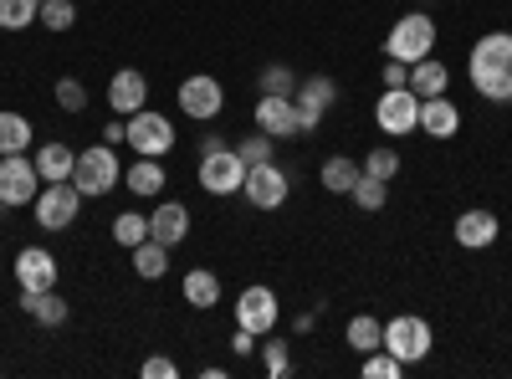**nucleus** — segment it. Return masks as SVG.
Segmentation results:
<instances>
[{"mask_svg": "<svg viewBox=\"0 0 512 379\" xmlns=\"http://www.w3.org/2000/svg\"><path fill=\"white\" fill-rule=\"evenodd\" d=\"M472 88L492 103H512V31H487L472 47Z\"/></svg>", "mask_w": 512, "mask_h": 379, "instance_id": "1", "label": "nucleus"}, {"mask_svg": "<svg viewBox=\"0 0 512 379\" xmlns=\"http://www.w3.org/2000/svg\"><path fill=\"white\" fill-rule=\"evenodd\" d=\"M359 175H364V164H354V159L338 154V159H328V164H323V175H318V180H323V190H333V195H349Z\"/></svg>", "mask_w": 512, "mask_h": 379, "instance_id": "26", "label": "nucleus"}, {"mask_svg": "<svg viewBox=\"0 0 512 379\" xmlns=\"http://www.w3.org/2000/svg\"><path fill=\"white\" fill-rule=\"evenodd\" d=\"M262 364H267L272 379H287V374H292V344H287V339H267V344H262Z\"/></svg>", "mask_w": 512, "mask_h": 379, "instance_id": "34", "label": "nucleus"}, {"mask_svg": "<svg viewBox=\"0 0 512 379\" xmlns=\"http://www.w3.org/2000/svg\"><path fill=\"white\" fill-rule=\"evenodd\" d=\"M21 308H26L41 328H62V323H67V313H72V308L57 298V287H52V292H21Z\"/></svg>", "mask_w": 512, "mask_h": 379, "instance_id": "21", "label": "nucleus"}, {"mask_svg": "<svg viewBox=\"0 0 512 379\" xmlns=\"http://www.w3.org/2000/svg\"><path fill=\"white\" fill-rule=\"evenodd\" d=\"M272 149H277V139H272V134H251V139H241V144H236V154H241L246 164H267V159H272Z\"/></svg>", "mask_w": 512, "mask_h": 379, "instance_id": "38", "label": "nucleus"}, {"mask_svg": "<svg viewBox=\"0 0 512 379\" xmlns=\"http://www.w3.org/2000/svg\"><path fill=\"white\" fill-rule=\"evenodd\" d=\"M31 159H36L41 185H52V180H72V164H77V154H72L67 144H57V139H52V144H41Z\"/></svg>", "mask_w": 512, "mask_h": 379, "instance_id": "20", "label": "nucleus"}, {"mask_svg": "<svg viewBox=\"0 0 512 379\" xmlns=\"http://www.w3.org/2000/svg\"><path fill=\"white\" fill-rule=\"evenodd\" d=\"M287 170H277V164L267 159V164H246V185H241V195L256 205V210H277V205H287Z\"/></svg>", "mask_w": 512, "mask_h": 379, "instance_id": "11", "label": "nucleus"}, {"mask_svg": "<svg viewBox=\"0 0 512 379\" xmlns=\"http://www.w3.org/2000/svg\"><path fill=\"white\" fill-rule=\"evenodd\" d=\"M364 175L395 180V175H400V154H395V149H369V159H364Z\"/></svg>", "mask_w": 512, "mask_h": 379, "instance_id": "36", "label": "nucleus"}, {"mask_svg": "<svg viewBox=\"0 0 512 379\" xmlns=\"http://www.w3.org/2000/svg\"><path fill=\"white\" fill-rule=\"evenodd\" d=\"M262 93H267V98H292V93H297V77H292L287 67H267V72H262Z\"/></svg>", "mask_w": 512, "mask_h": 379, "instance_id": "37", "label": "nucleus"}, {"mask_svg": "<svg viewBox=\"0 0 512 379\" xmlns=\"http://www.w3.org/2000/svg\"><path fill=\"white\" fill-rule=\"evenodd\" d=\"M149 236H154L159 246L175 251V246L190 236V210H185L180 200H164V205L154 210V216H149Z\"/></svg>", "mask_w": 512, "mask_h": 379, "instance_id": "18", "label": "nucleus"}, {"mask_svg": "<svg viewBox=\"0 0 512 379\" xmlns=\"http://www.w3.org/2000/svg\"><path fill=\"white\" fill-rule=\"evenodd\" d=\"M31 149V123L21 113H0V154H26Z\"/></svg>", "mask_w": 512, "mask_h": 379, "instance_id": "27", "label": "nucleus"}, {"mask_svg": "<svg viewBox=\"0 0 512 379\" xmlns=\"http://www.w3.org/2000/svg\"><path fill=\"white\" fill-rule=\"evenodd\" d=\"M123 185L128 190H134V195H159L164 190V164L159 159H134V164H128V170H123Z\"/></svg>", "mask_w": 512, "mask_h": 379, "instance_id": "24", "label": "nucleus"}, {"mask_svg": "<svg viewBox=\"0 0 512 379\" xmlns=\"http://www.w3.org/2000/svg\"><path fill=\"white\" fill-rule=\"evenodd\" d=\"M446 82H451V67L436 62V57H420V62L410 67V93H420V98L446 93Z\"/></svg>", "mask_w": 512, "mask_h": 379, "instance_id": "22", "label": "nucleus"}, {"mask_svg": "<svg viewBox=\"0 0 512 379\" xmlns=\"http://www.w3.org/2000/svg\"><path fill=\"white\" fill-rule=\"evenodd\" d=\"M41 195V175H36V159L26 154H0V205H36Z\"/></svg>", "mask_w": 512, "mask_h": 379, "instance_id": "6", "label": "nucleus"}, {"mask_svg": "<svg viewBox=\"0 0 512 379\" xmlns=\"http://www.w3.org/2000/svg\"><path fill=\"white\" fill-rule=\"evenodd\" d=\"M77 205H82V190L72 180H52V185H41L36 195V226H47V231H67L77 221Z\"/></svg>", "mask_w": 512, "mask_h": 379, "instance_id": "9", "label": "nucleus"}, {"mask_svg": "<svg viewBox=\"0 0 512 379\" xmlns=\"http://www.w3.org/2000/svg\"><path fill=\"white\" fill-rule=\"evenodd\" d=\"M256 129L272 134V139H292V134H303L297 129V103L292 98H256Z\"/></svg>", "mask_w": 512, "mask_h": 379, "instance_id": "16", "label": "nucleus"}, {"mask_svg": "<svg viewBox=\"0 0 512 379\" xmlns=\"http://www.w3.org/2000/svg\"><path fill=\"white\" fill-rule=\"evenodd\" d=\"M436 52V21L425 16V11H410L390 26V36H384V57H395L405 67H415L420 57H431Z\"/></svg>", "mask_w": 512, "mask_h": 379, "instance_id": "2", "label": "nucleus"}, {"mask_svg": "<svg viewBox=\"0 0 512 379\" xmlns=\"http://www.w3.org/2000/svg\"><path fill=\"white\" fill-rule=\"evenodd\" d=\"M128 144H134V154H144V159H164L169 149H175V123H169L164 113H154V108H139L134 118H128Z\"/></svg>", "mask_w": 512, "mask_h": 379, "instance_id": "7", "label": "nucleus"}, {"mask_svg": "<svg viewBox=\"0 0 512 379\" xmlns=\"http://www.w3.org/2000/svg\"><path fill=\"white\" fill-rule=\"evenodd\" d=\"M333 98H338V82H333V77H308V82H297V93H292V103H297V129L313 134L318 123H323V113L333 108Z\"/></svg>", "mask_w": 512, "mask_h": 379, "instance_id": "12", "label": "nucleus"}, {"mask_svg": "<svg viewBox=\"0 0 512 379\" xmlns=\"http://www.w3.org/2000/svg\"><path fill=\"white\" fill-rule=\"evenodd\" d=\"M175 374H180V364H175V359H164V354L144 359V379H175Z\"/></svg>", "mask_w": 512, "mask_h": 379, "instance_id": "39", "label": "nucleus"}, {"mask_svg": "<svg viewBox=\"0 0 512 379\" xmlns=\"http://www.w3.org/2000/svg\"><path fill=\"white\" fill-rule=\"evenodd\" d=\"M41 16V0H0V31H26Z\"/></svg>", "mask_w": 512, "mask_h": 379, "instance_id": "30", "label": "nucleus"}, {"mask_svg": "<svg viewBox=\"0 0 512 379\" xmlns=\"http://www.w3.org/2000/svg\"><path fill=\"white\" fill-rule=\"evenodd\" d=\"M11 272H16V287L21 292H52L57 287V257H52L47 246H21Z\"/></svg>", "mask_w": 512, "mask_h": 379, "instance_id": "13", "label": "nucleus"}, {"mask_svg": "<svg viewBox=\"0 0 512 379\" xmlns=\"http://www.w3.org/2000/svg\"><path fill=\"white\" fill-rule=\"evenodd\" d=\"M374 123H379L390 139L415 134V129H420V93H410V88H384V98L374 103Z\"/></svg>", "mask_w": 512, "mask_h": 379, "instance_id": "5", "label": "nucleus"}, {"mask_svg": "<svg viewBox=\"0 0 512 379\" xmlns=\"http://www.w3.org/2000/svg\"><path fill=\"white\" fill-rule=\"evenodd\" d=\"M226 108V88L210 72H195V77H185L180 82V113L185 118H195V123H210Z\"/></svg>", "mask_w": 512, "mask_h": 379, "instance_id": "10", "label": "nucleus"}, {"mask_svg": "<svg viewBox=\"0 0 512 379\" xmlns=\"http://www.w3.org/2000/svg\"><path fill=\"white\" fill-rule=\"evenodd\" d=\"M103 144H128V118H113L103 129Z\"/></svg>", "mask_w": 512, "mask_h": 379, "instance_id": "42", "label": "nucleus"}, {"mask_svg": "<svg viewBox=\"0 0 512 379\" xmlns=\"http://www.w3.org/2000/svg\"><path fill=\"white\" fill-rule=\"evenodd\" d=\"M349 344H354L359 354H374V349L384 344V323H379V318H369V313L349 318Z\"/></svg>", "mask_w": 512, "mask_h": 379, "instance_id": "28", "label": "nucleus"}, {"mask_svg": "<svg viewBox=\"0 0 512 379\" xmlns=\"http://www.w3.org/2000/svg\"><path fill=\"white\" fill-rule=\"evenodd\" d=\"M241 185H246V159L236 149L200 154V190L205 195H241Z\"/></svg>", "mask_w": 512, "mask_h": 379, "instance_id": "8", "label": "nucleus"}, {"mask_svg": "<svg viewBox=\"0 0 512 379\" xmlns=\"http://www.w3.org/2000/svg\"><path fill=\"white\" fill-rule=\"evenodd\" d=\"M108 103H113L118 118H134L139 108H149V77L134 72V67L113 72V82H108Z\"/></svg>", "mask_w": 512, "mask_h": 379, "instance_id": "15", "label": "nucleus"}, {"mask_svg": "<svg viewBox=\"0 0 512 379\" xmlns=\"http://www.w3.org/2000/svg\"><path fill=\"white\" fill-rule=\"evenodd\" d=\"M420 134H431V139H456L461 134V108L436 93V98H420Z\"/></svg>", "mask_w": 512, "mask_h": 379, "instance_id": "17", "label": "nucleus"}, {"mask_svg": "<svg viewBox=\"0 0 512 379\" xmlns=\"http://www.w3.org/2000/svg\"><path fill=\"white\" fill-rule=\"evenodd\" d=\"M72 185L82 190V200H98V195H108L113 185H123V164H118V154H113V144H98V149H82L77 154V164H72Z\"/></svg>", "mask_w": 512, "mask_h": 379, "instance_id": "3", "label": "nucleus"}, {"mask_svg": "<svg viewBox=\"0 0 512 379\" xmlns=\"http://www.w3.org/2000/svg\"><path fill=\"white\" fill-rule=\"evenodd\" d=\"M384 349H390L405 369L420 364L425 354H431V323H425L420 313H400V318H390V323H384Z\"/></svg>", "mask_w": 512, "mask_h": 379, "instance_id": "4", "label": "nucleus"}, {"mask_svg": "<svg viewBox=\"0 0 512 379\" xmlns=\"http://www.w3.org/2000/svg\"><path fill=\"white\" fill-rule=\"evenodd\" d=\"M497 236H502V221L492 216V210H461V221H456V241H461L466 251H487Z\"/></svg>", "mask_w": 512, "mask_h": 379, "instance_id": "19", "label": "nucleus"}, {"mask_svg": "<svg viewBox=\"0 0 512 379\" xmlns=\"http://www.w3.org/2000/svg\"><path fill=\"white\" fill-rule=\"evenodd\" d=\"M47 31H72V21H77V6L72 0H41V16H36Z\"/></svg>", "mask_w": 512, "mask_h": 379, "instance_id": "32", "label": "nucleus"}, {"mask_svg": "<svg viewBox=\"0 0 512 379\" xmlns=\"http://www.w3.org/2000/svg\"><path fill=\"white\" fill-rule=\"evenodd\" d=\"M231 349H236V359H251V354H256V333L236 328V339H231Z\"/></svg>", "mask_w": 512, "mask_h": 379, "instance_id": "41", "label": "nucleus"}, {"mask_svg": "<svg viewBox=\"0 0 512 379\" xmlns=\"http://www.w3.org/2000/svg\"><path fill=\"white\" fill-rule=\"evenodd\" d=\"M57 108L62 113H82V108H88V88H82L77 77H62L57 82Z\"/></svg>", "mask_w": 512, "mask_h": 379, "instance_id": "35", "label": "nucleus"}, {"mask_svg": "<svg viewBox=\"0 0 512 379\" xmlns=\"http://www.w3.org/2000/svg\"><path fill=\"white\" fill-rule=\"evenodd\" d=\"M185 303H190V308H216V303H221V277L210 272V267L185 272Z\"/></svg>", "mask_w": 512, "mask_h": 379, "instance_id": "23", "label": "nucleus"}, {"mask_svg": "<svg viewBox=\"0 0 512 379\" xmlns=\"http://www.w3.org/2000/svg\"><path fill=\"white\" fill-rule=\"evenodd\" d=\"M134 272H139L144 282H159V277L169 272V246H159L154 236L139 241V246H134Z\"/></svg>", "mask_w": 512, "mask_h": 379, "instance_id": "25", "label": "nucleus"}, {"mask_svg": "<svg viewBox=\"0 0 512 379\" xmlns=\"http://www.w3.org/2000/svg\"><path fill=\"white\" fill-rule=\"evenodd\" d=\"M349 195H354V205H359V210H384V200H390V180H379V175H359Z\"/></svg>", "mask_w": 512, "mask_h": 379, "instance_id": "31", "label": "nucleus"}, {"mask_svg": "<svg viewBox=\"0 0 512 379\" xmlns=\"http://www.w3.org/2000/svg\"><path fill=\"white\" fill-rule=\"evenodd\" d=\"M113 241L134 251L139 241H149V216H139V210H123V216H113Z\"/></svg>", "mask_w": 512, "mask_h": 379, "instance_id": "29", "label": "nucleus"}, {"mask_svg": "<svg viewBox=\"0 0 512 379\" xmlns=\"http://www.w3.org/2000/svg\"><path fill=\"white\" fill-rule=\"evenodd\" d=\"M400 374H405V364L384 349V344H379L374 354H364V379H400Z\"/></svg>", "mask_w": 512, "mask_h": 379, "instance_id": "33", "label": "nucleus"}, {"mask_svg": "<svg viewBox=\"0 0 512 379\" xmlns=\"http://www.w3.org/2000/svg\"><path fill=\"white\" fill-rule=\"evenodd\" d=\"M384 88H410V67L390 57V62H384Z\"/></svg>", "mask_w": 512, "mask_h": 379, "instance_id": "40", "label": "nucleus"}, {"mask_svg": "<svg viewBox=\"0 0 512 379\" xmlns=\"http://www.w3.org/2000/svg\"><path fill=\"white\" fill-rule=\"evenodd\" d=\"M236 328L256 333V339H267L277 328V292L272 287H246L236 298Z\"/></svg>", "mask_w": 512, "mask_h": 379, "instance_id": "14", "label": "nucleus"}]
</instances>
